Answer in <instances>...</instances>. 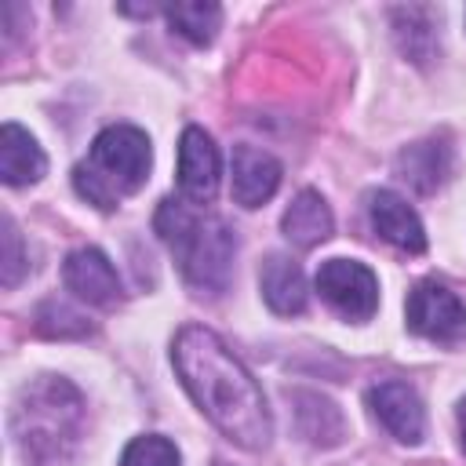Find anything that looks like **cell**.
Returning <instances> with one entry per match:
<instances>
[{"mask_svg":"<svg viewBox=\"0 0 466 466\" xmlns=\"http://www.w3.org/2000/svg\"><path fill=\"white\" fill-rule=\"evenodd\" d=\"M171 360L197 400V408L240 448L258 451L273 437V419L266 397L251 371L233 357V350L200 324H186L171 342Z\"/></svg>","mask_w":466,"mask_h":466,"instance_id":"obj_1","label":"cell"},{"mask_svg":"<svg viewBox=\"0 0 466 466\" xmlns=\"http://www.w3.org/2000/svg\"><path fill=\"white\" fill-rule=\"evenodd\" d=\"M80 422H84V400L73 390V382L58 375H40L29 386H22L11 408L15 448L33 466L62 462L80 437Z\"/></svg>","mask_w":466,"mask_h":466,"instance_id":"obj_2","label":"cell"},{"mask_svg":"<svg viewBox=\"0 0 466 466\" xmlns=\"http://www.w3.org/2000/svg\"><path fill=\"white\" fill-rule=\"evenodd\" d=\"M157 233L171 248L182 277L197 291L218 295L233 273V229L218 215H204L186 200H160L157 208Z\"/></svg>","mask_w":466,"mask_h":466,"instance_id":"obj_3","label":"cell"},{"mask_svg":"<svg viewBox=\"0 0 466 466\" xmlns=\"http://www.w3.org/2000/svg\"><path fill=\"white\" fill-rule=\"evenodd\" d=\"M149 167H153V149L146 131L131 124H113L91 142L87 157L73 167V189L87 204L113 211L124 197L146 186Z\"/></svg>","mask_w":466,"mask_h":466,"instance_id":"obj_4","label":"cell"},{"mask_svg":"<svg viewBox=\"0 0 466 466\" xmlns=\"http://www.w3.org/2000/svg\"><path fill=\"white\" fill-rule=\"evenodd\" d=\"M317 291L339 317L353 324L371 320L379 309V280L357 258H328L317 269Z\"/></svg>","mask_w":466,"mask_h":466,"instance_id":"obj_5","label":"cell"},{"mask_svg":"<svg viewBox=\"0 0 466 466\" xmlns=\"http://www.w3.org/2000/svg\"><path fill=\"white\" fill-rule=\"evenodd\" d=\"M408 328L430 342H455L466 335V306L455 291H448L437 280H422L411 288L404 302Z\"/></svg>","mask_w":466,"mask_h":466,"instance_id":"obj_6","label":"cell"},{"mask_svg":"<svg viewBox=\"0 0 466 466\" xmlns=\"http://www.w3.org/2000/svg\"><path fill=\"white\" fill-rule=\"evenodd\" d=\"M218 149L204 127H186L178 138V193L186 204H211L218 193Z\"/></svg>","mask_w":466,"mask_h":466,"instance_id":"obj_7","label":"cell"},{"mask_svg":"<svg viewBox=\"0 0 466 466\" xmlns=\"http://www.w3.org/2000/svg\"><path fill=\"white\" fill-rule=\"evenodd\" d=\"M368 408L375 411V419L400 444H419L422 441V433H426V411H422L419 393L408 382H397V379L375 382L368 390Z\"/></svg>","mask_w":466,"mask_h":466,"instance_id":"obj_8","label":"cell"},{"mask_svg":"<svg viewBox=\"0 0 466 466\" xmlns=\"http://www.w3.org/2000/svg\"><path fill=\"white\" fill-rule=\"evenodd\" d=\"M368 218H371V229L397 251H408V255L426 251V229L404 197H397L390 189H375L368 197Z\"/></svg>","mask_w":466,"mask_h":466,"instance_id":"obj_9","label":"cell"},{"mask_svg":"<svg viewBox=\"0 0 466 466\" xmlns=\"http://www.w3.org/2000/svg\"><path fill=\"white\" fill-rule=\"evenodd\" d=\"M62 280L66 288L80 299V302H91V306H113L120 299V280H116V269L113 262L98 251V248H80L66 258L62 266Z\"/></svg>","mask_w":466,"mask_h":466,"instance_id":"obj_10","label":"cell"},{"mask_svg":"<svg viewBox=\"0 0 466 466\" xmlns=\"http://www.w3.org/2000/svg\"><path fill=\"white\" fill-rule=\"evenodd\" d=\"M233 200L240 208L266 204L280 186V160L255 149V146H233Z\"/></svg>","mask_w":466,"mask_h":466,"instance_id":"obj_11","label":"cell"},{"mask_svg":"<svg viewBox=\"0 0 466 466\" xmlns=\"http://www.w3.org/2000/svg\"><path fill=\"white\" fill-rule=\"evenodd\" d=\"M258 288H262V299L273 313L280 317H295L306 309L309 302V291H306V277L299 269V262H291L288 255H269L258 269Z\"/></svg>","mask_w":466,"mask_h":466,"instance_id":"obj_12","label":"cell"},{"mask_svg":"<svg viewBox=\"0 0 466 466\" xmlns=\"http://www.w3.org/2000/svg\"><path fill=\"white\" fill-rule=\"evenodd\" d=\"M44 171H47V157L36 146V138L7 120L0 127V178L7 186H33L44 178Z\"/></svg>","mask_w":466,"mask_h":466,"instance_id":"obj_13","label":"cell"},{"mask_svg":"<svg viewBox=\"0 0 466 466\" xmlns=\"http://www.w3.org/2000/svg\"><path fill=\"white\" fill-rule=\"evenodd\" d=\"M331 208L324 204V197L317 189H302L295 193V200L288 204L284 218H280V229L284 237L295 244V248H317L331 237Z\"/></svg>","mask_w":466,"mask_h":466,"instance_id":"obj_14","label":"cell"},{"mask_svg":"<svg viewBox=\"0 0 466 466\" xmlns=\"http://www.w3.org/2000/svg\"><path fill=\"white\" fill-rule=\"evenodd\" d=\"M291 404H295V419H299V430L309 444H320V448H331L346 437V422H342V411L320 397V393H309V390H295L288 393Z\"/></svg>","mask_w":466,"mask_h":466,"instance_id":"obj_15","label":"cell"},{"mask_svg":"<svg viewBox=\"0 0 466 466\" xmlns=\"http://www.w3.org/2000/svg\"><path fill=\"white\" fill-rule=\"evenodd\" d=\"M448 167H451V153L444 142H433V138L415 142L397 157V175L419 193H433L448 178Z\"/></svg>","mask_w":466,"mask_h":466,"instance_id":"obj_16","label":"cell"},{"mask_svg":"<svg viewBox=\"0 0 466 466\" xmlns=\"http://www.w3.org/2000/svg\"><path fill=\"white\" fill-rule=\"evenodd\" d=\"M393 29H397V44L411 62H430L433 47H437V22L430 7H397L393 11Z\"/></svg>","mask_w":466,"mask_h":466,"instance_id":"obj_17","label":"cell"},{"mask_svg":"<svg viewBox=\"0 0 466 466\" xmlns=\"http://www.w3.org/2000/svg\"><path fill=\"white\" fill-rule=\"evenodd\" d=\"M171 29L178 36H186L189 44H211L218 25H222V7L211 4V0H186V4H167L164 7Z\"/></svg>","mask_w":466,"mask_h":466,"instance_id":"obj_18","label":"cell"},{"mask_svg":"<svg viewBox=\"0 0 466 466\" xmlns=\"http://www.w3.org/2000/svg\"><path fill=\"white\" fill-rule=\"evenodd\" d=\"M120 466H178V448L160 433H146L124 448Z\"/></svg>","mask_w":466,"mask_h":466,"instance_id":"obj_19","label":"cell"},{"mask_svg":"<svg viewBox=\"0 0 466 466\" xmlns=\"http://www.w3.org/2000/svg\"><path fill=\"white\" fill-rule=\"evenodd\" d=\"M0 284L4 288H15L22 277H25V269H29V258H25V251H22V237H18V226H15V218L11 215H4L0 218Z\"/></svg>","mask_w":466,"mask_h":466,"instance_id":"obj_20","label":"cell"},{"mask_svg":"<svg viewBox=\"0 0 466 466\" xmlns=\"http://www.w3.org/2000/svg\"><path fill=\"white\" fill-rule=\"evenodd\" d=\"M36 331H44V335H58V339H66V335H87L91 331V324L80 317V313H73L69 306H62V302H44L40 306V313H36Z\"/></svg>","mask_w":466,"mask_h":466,"instance_id":"obj_21","label":"cell"},{"mask_svg":"<svg viewBox=\"0 0 466 466\" xmlns=\"http://www.w3.org/2000/svg\"><path fill=\"white\" fill-rule=\"evenodd\" d=\"M459 444H462V451H466V397H462V404H459Z\"/></svg>","mask_w":466,"mask_h":466,"instance_id":"obj_22","label":"cell"},{"mask_svg":"<svg viewBox=\"0 0 466 466\" xmlns=\"http://www.w3.org/2000/svg\"><path fill=\"white\" fill-rule=\"evenodd\" d=\"M218 466H226V462H218Z\"/></svg>","mask_w":466,"mask_h":466,"instance_id":"obj_23","label":"cell"}]
</instances>
